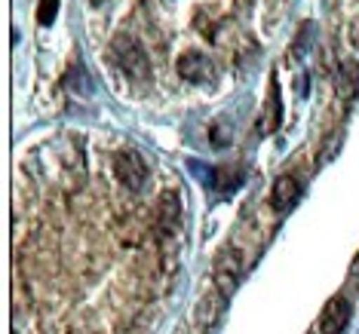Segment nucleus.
<instances>
[{
  "label": "nucleus",
  "instance_id": "obj_7",
  "mask_svg": "<svg viewBox=\"0 0 359 334\" xmlns=\"http://www.w3.org/2000/svg\"><path fill=\"white\" fill-rule=\"evenodd\" d=\"M236 282H240V255H236L233 249H227L224 255L218 258V267H215V288L231 298Z\"/></svg>",
  "mask_w": 359,
  "mask_h": 334
},
{
  "label": "nucleus",
  "instance_id": "obj_10",
  "mask_svg": "<svg viewBox=\"0 0 359 334\" xmlns=\"http://www.w3.org/2000/svg\"><path fill=\"white\" fill-rule=\"evenodd\" d=\"M261 123H258V132H273L276 126H280V117H283V104H280V83H276V77H271V99H267V111L261 113Z\"/></svg>",
  "mask_w": 359,
  "mask_h": 334
},
{
  "label": "nucleus",
  "instance_id": "obj_14",
  "mask_svg": "<svg viewBox=\"0 0 359 334\" xmlns=\"http://www.w3.org/2000/svg\"><path fill=\"white\" fill-rule=\"evenodd\" d=\"M356 46H359V28H356Z\"/></svg>",
  "mask_w": 359,
  "mask_h": 334
},
{
  "label": "nucleus",
  "instance_id": "obj_2",
  "mask_svg": "<svg viewBox=\"0 0 359 334\" xmlns=\"http://www.w3.org/2000/svg\"><path fill=\"white\" fill-rule=\"evenodd\" d=\"M114 175H117V181L126 190H142L148 184V162H144V157L138 151L123 148L114 157Z\"/></svg>",
  "mask_w": 359,
  "mask_h": 334
},
{
  "label": "nucleus",
  "instance_id": "obj_8",
  "mask_svg": "<svg viewBox=\"0 0 359 334\" xmlns=\"http://www.w3.org/2000/svg\"><path fill=\"white\" fill-rule=\"evenodd\" d=\"M301 200V184L295 181L292 175H280L273 181V190H271V206L276 211H292L295 202Z\"/></svg>",
  "mask_w": 359,
  "mask_h": 334
},
{
  "label": "nucleus",
  "instance_id": "obj_4",
  "mask_svg": "<svg viewBox=\"0 0 359 334\" xmlns=\"http://www.w3.org/2000/svg\"><path fill=\"white\" fill-rule=\"evenodd\" d=\"M227 295H222L218 288H212L206 291V295L200 298V304H197V328L200 334H215L218 331V325H222L224 319V313H227Z\"/></svg>",
  "mask_w": 359,
  "mask_h": 334
},
{
  "label": "nucleus",
  "instance_id": "obj_1",
  "mask_svg": "<svg viewBox=\"0 0 359 334\" xmlns=\"http://www.w3.org/2000/svg\"><path fill=\"white\" fill-rule=\"evenodd\" d=\"M111 53H114V59H117V64H120V68H123L133 80H148V77H151V62H148V55H144V50L135 43L133 37H126V34L114 37Z\"/></svg>",
  "mask_w": 359,
  "mask_h": 334
},
{
  "label": "nucleus",
  "instance_id": "obj_12",
  "mask_svg": "<svg viewBox=\"0 0 359 334\" xmlns=\"http://www.w3.org/2000/svg\"><path fill=\"white\" fill-rule=\"evenodd\" d=\"M350 288L359 291V260L353 264V270H350Z\"/></svg>",
  "mask_w": 359,
  "mask_h": 334
},
{
  "label": "nucleus",
  "instance_id": "obj_11",
  "mask_svg": "<svg viewBox=\"0 0 359 334\" xmlns=\"http://www.w3.org/2000/svg\"><path fill=\"white\" fill-rule=\"evenodd\" d=\"M55 15H59V0H40V6H37V22L40 25L50 28L55 22Z\"/></svg>",
  "mask_w": 359,
  "mask_h": 334
},
{
  "label": "nucleus",
  "instance_id": "obj_6",
  "mask_svg": "<svg viewBox=\"0 0 359 334\" xmlns=\"http://www.w3.org/2000/svg\"><path fill=\"white\" fill-rule=\"evenodd\" d=\"M157 227L163 236H172L178 227H182V200H178L175 190H166L160 197L157 206Z\"/></svg>",
  "mask_w": 359,
  "mask_h": 334
},
{
  "label": "nucleus",
  "instance_id": "obj_13",
  "mask_svg": "<svg viewBox=\"0 0 359 334\" xmlns=\"http://www.w3.org/2000/svg\"><path fill=\"white\" fill-rule=\"evenodd\" d=\"M86 4H89V6H102L104 0H86Z\"/></svg>",
  "mask_w": 359,
  "mask_h": 334
},
{
  "label": "nucleus",
  "instance_id": "obj_3",
  "mask_svg": "<svg viewBox=\"0 0 359 334\" xmlns=\"http://www.w3.org/2000/svg\"><path fill=\"white\" fill-rule=\"evenodd\" d=\"M175 68H178V77L187 80V83H194V86H206L215 80V62L197 50H187V53L178 55Z\"/></svg>",
  "mask_w": 359,
  "mask_h": 334
},
{
  "label": "nucleus",
  "instance_id": "obj_9",
  "mask_svg": "<svg viewBox=\"0 0 359 334\" xmlns=\"http://www.w3.org/2000/svg\"><path fill=\"white\" fill-rule=\"evenodd\" d=\"M334 89L344 102H350L353 95H359V64L356 62H344L334 71Z\"/></svg>",
  "mask_w": 359,
  "mask_h": 334
},
{
  "label": "nucleus",
  "instance_id": "obj_5",
  "mask_svg": "<svg viewBox=\"0 0 359 334\" xmlns=\"http://www.w3.org/2000/svg\"><path fill=\"white\" fill-rule=\"evenodd\" d=\"M350 316H353V307H350L347 298H332L325 304L323 316H320V331L323 334H344L347 325H350Z\"/></svg>",
  "mask_w": 359,
  "mask_h": 334
}]
</instances>
